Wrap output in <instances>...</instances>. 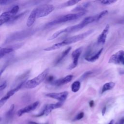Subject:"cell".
Wrapping results in <instances>:
<instances>
[{
  "instance_id": "13",
  "label": "cell",
  "mask_w": 124,
  "mask_h": 124,
  "mask_svg": "<svg viewBox=\"0 0 124 124\" xmlns=\"http://www.w3.org/2000/svg\"><path fill=\"white\" fill-rule=\"evenodd\" d=\"M39 103V102L38 101H36V102L25 107V108L20 109L17 112V115L18 116H21L26 113H28L30 111H31L34 110L38 106Z\"/></svg>"
},
{
  "instance_id": "26",
  "label": "cell",
  "mask_w": 124,
  "mask_h": 124,
  "mask_svg": "<svg viewBox=\"0 0 124 124\" xmlns=\"http://www.w3.org/2000/svg\"><path fill=\"white\" fill-rule=\"evenodd\" d=\"M84 112H80L79 113H78L75 118L74 119V121H76V120H80L81 119L83 116H84Z\"/></svg>"
},
{
  "instance_id": "19",
  "label": "cell",
  "mask_w": 124,
  "mask_h": 124,
  "mask_svg": "<svg viewBox=\"0 0 124 124\" xmlns=\"http://www.w3.org/2000/svg\"><path fill=\"white\" fill-rule=\"evenodd\" d=\"M115 85V83L113 82H109L105 83L102 88L101 90V93H103L104 92L111 90L112 88H114V87Z\"/></svg>"
},
{
  "instance_id": "35",
  "label": "cell",
  "mask_w": 124,
  "mask_h": 124,
  "mask_svg": "<svg viewBox=\"0 0 124 124\" xmlns=\"http://www.w3.org/2000/svg\"><path fill=\"white\" fill-rule=\"evenodd\" d=\"M29 124H38V123L34 122H29Z\"/></svg>"
},
{
  "instance_id": "28",
  "label": "cell",
  "mask_w": 124,
  "mask_h": 124,
  "mask_svg": "<svg viewBox=\"0 0 124 124\" xmlns=\"http://www.w3.org/2000/svg\"><path fill=\"white\" fill-rule=\"evenodd\" d=\"M13 2H14V1L13 0H0V5H6V4H8L10 3H12Z\"/></svg>"
},
{
  "instance_id": "27",
  "label": "cell",
  "mask_w": 124,
  "mask_h": 124,
  "mask_svg": "<svg viewBox=\"0 0 124 124\" xmlns=\"http://www.w3.org/2000/svg\"><path fill=\"white\" fill-rule=\"evenodd\" d=\"M7 86V82L6 81H3V82L2 83H1L0 85V91L1 92L3 90H4Z\"/></svg>"
},
{
  "instance_id": "24",
  "label": "cell",
  "mask_w": 124,
  "mask_h": 124,
  "mask_svg": "<svg viewBox=\"0 0 124 124\" xmlns=\"http://www.w3.org/2000/svg\"><path fill=\"white\" fill-rule=\"evenodd\" d=\"M80 1L79 0H68L63 3L62 4L61 7H65L68 6H73L76 4L78 3Z\"/></svg>"
},
{
  "instance_id": "16",
  "label": "cell",
  "mask_w": 124,
  "mask_h": 124,
  "mask_svg": "<svg viewBox=\"0 0 124 124\" xmlns=\"http://www.w3.org/2000/svg\"><path fill=\"white\" fill-rule=\"evenodd\" d=\"M37 19L36 16V13L35 12V10L34 9L32 10L31 12L30 16H29L27 22H26V25L28 27H31V26L33 23H34L35 20Z\"/></svg>"
},
{
  "instance_id": "30",
  "label": "cell",
  "mask_w": 124,
  "mask_h": 124,
  "mask_svg": "<svg viewBox=\"0 0 124 124\" xmlns=\"http://www.w3.org/2000/svg\"><path fill=\"white\" fill-rule=\"evenodd\" d=\"M115 124H124V118H121L118 122L116 123Z\"/></svg>"
},
{
  "instance_id": "21",
  "label": "cell",
  "mask_w": 124,
  "mask_h": 124,
  "mask_svg": "<svg viewBox=\"0 0 124 124\" xmlns=\"http://www.w3.org/2000/svg\"><path fill=\"white\" fill-rule=\"evenodd\" d=\"M71 47H69L66 49H65L64 51H63V52L61 54V56L58 58V59L56 61L55 64H57L59 63V62H60L63 59V58L68 54V53L69 52V51L71 50Z\"/></svg>"
},
{
  "instance_id": "15",
  "label": "cell",
  "mask_w": 124,
  "mask_h": 124,
  "mask_svg": "<svg viewBox=\"0 0 124 124\" xmlns=\"http://www.w3.org/2000/svg\"><path fill=\"white\" fill-rule=\"evenodd\" d=\"M73 75H67L62 78H60L57 80L54 81L53 82V84L57 86L64 85L71 81L73 78Z\"/></svg>"
},
{
  "instance_id": "17",
  "label": "cell",
  "mask_w": 124,
  "mask_h": 124,
  "mask_svg": "<svg viewBox=\"0 0 124 124\" xmlns=\"http://www.w3.org/2000/svg\"><path fill=\"white\" fill-rule=\"evenodd\" d=\"M90 2H85L82 3L81 4L78 5L75 8L72 9L71 11L72 12H81L82 11H85V9L89 6Z\"/></svg>"
},
{
  "instance_id": "18",
  "label": "cell",
  "mask_w": 124,
  "mask_h": 124,
  "mask_svg": "<svg viewBox=\"0 0 124 124\" xmlns=\"http://www.w3.org/2000/svg\"><path fill=\"white\" fill-rule=\"evenodd\" d=\"M103 48H101L97 53H96L94 55H93V56H87L86 57H85V59L89 62H95L99 58V57L101 55V53L103 51Z\"/></svg>"
},
{
  "instance_id": "4",
  "label": "cell",
  "mask_w": 124,
  "mask_h": 124,
  "mask_svg": "<svg viewBox=\"0 0 124 124\" xmlns=\"http://www.w3.org/2000/svg\"><path fill=\"white\" fill-rule=\"evenodd\" d=\"M55 9L54 6L51 4H43L34 8L36 13V18L46 16L51 13Z\"/></svg>"
},
{
  "instance_id": "22",
  "label": "cell",
  "mask_w": 124,
  "mask_h": 124,
  "mask_svg": "<svg viewBox=\"0 0 124 124\" xmlns=\"http://www.w3.org/2000/svg\"><path fill=\"white\" fill-rule=\"evenodd\" d=\"M14 108H15V106L14 104H12L10 108L9 109V110L7 111V112L5 114V117L7 120H8V121H9L10 120H11L13 116V114H14Z\"/></svg>"
},
{
  "instance_id": "31",
  "label": "cell",
  "mask_w": 124,
  "mask_h": 124,
  "mask_svg": "<svg viewBox=\"0 0 124 124\" xmlns=\"http://www.w3.org/2000/svg\"><path fill=\"white\" fill-rule=\"evenodd\" d=\"M54 79V77L53 76H50L48 78H47V81L48 82H50V81H52Z\"/></svg>"
},
{
  "instance_id": "10",
  "label": "cell",
  "mask_w": 124,
  "mask_h": 124,
  "mask_svg": "<svg viewBox=\"0 0 124 124\" xmlns=\"http://www.w3.org/2000/svg\"><path fill=\"white\" fill-rule=\"evenodd\" d=\"M25 82L26 81L21 83L20 84H18L17 85H16V87L11 89L10 91H9L4 96L1 98L0 100V107H1L4 104L5 102L7 101V100L9 99L11 96L13 95L16 92H17L18 90H19V89L22 87V86L24 85Z\"/></svg>"
},
{
  "instance_id": "5",
  "label": "cell",
  "mask_w": 124,
  "mask_h": 124,
  "mask_svg": "<svg viewBox=\"0 0 124 124\" xmlns=\"http://www.w3.org/2000/svg\"><path fill=\"white\" fill-rule=\"evenodd\" d=\"M19 7L18 5L14 6L10 10L3 12L0 16V25L7 22H9L16 14L17 13Z\"/></svg>"
},
{
  "instance_id": "6",
  "label": "cell",
  "mask_w": 124,
  "mask_h": 124,
  "mask_svg": "<svg viewBox=\"0 0 124 124\" xmlns=\"http://www.w3.org/2000/svg\"><path fill=\"white\" fill-rule=\"evenodd\" d=\"M93 31V30H89V31H86L85 32H84V33H82L77 35H75V36L70 37L69 38H68L67 39H65L64 40L62 41V42H61V45H62V46H64L68 45L78 42V41L83 39L84 38L87 37V36H88Z\"/></svg>"
},
{
  "instance_id": "20",
  "label": "cell",
  "mask_w": 124,
  "mask_h": 124,
  "mask_svg": "<svg viewBox=\"0 0 124 124\" xmlns=\"http://www.w3.org/2000/svg\"><path fill=\"white\" fill-rule=\"evenodd\" d=\"M14 49L11 47H0V58H2L5 55L13 52Z\"/></svg>"
},
{
  "instance_id": "33",
  "label": "cell",
  "mask_w": 124,
  "mask_h": 124,
  "mask_svg": "<svg viewBox=\"0 0 124 124\" xmlns=\"http://www.w3.org/2000/svg\"><path fill=\"white\" fill-rule=\"evenodd\" d=\"M94 105V102L93 100H91L89 102V106H90V107H93V106Z\"/></svg>"
},
{
  "instance_id": "25",
  "label": "cell",
  "mask_w": 124,
  "mask_h": 124,
  "mask_svg": "<svg viewBox=\"0 0 124 124\" xmlns=\"http://www.w3.org/2000/svg\"><path fill=\"white\" fill-rule=\"evenodd\" d=\"M117 0H101L100 2L104 5H109L111 4H112L113 3H115Z\"/></svg>"
},
{
  "instance_id": "11",
  "label": "cell",
  "mask_w": 124,
  "mask_h": 124,
  "mask_svg": "<svg viewBox=\"0 0 124 124\" xmlns=\"http://www.w3.org/2000/svg\"><path fill=\"white\" fill-rule=\"evenodd\" d=\"M82 48L81 47H79L75 49L72 53V58L73 62L72 64L69 66L68 69L72 70L75 68L78 63V61L79 58V56L82 52Z\"/></svg>"
},
{
  "instance_id": "29",
  "label": "cell",
  "mask_w": 124,
  "mask_h": 124,
  "mask_svg": "<svg viewBox=\"0 0 124 124\" xmlns=\"http://www.w3.org/2000/svg\"><path fill=\"white\" fill-rule=\"evenodd\" d=\"M93 71H88V72H86L85 73H84V74L82 75V77H81V78H86V77H88L90 75L93 74Z\"/></svg>"
},
{
  "instance_id": "1",
  "label": "cell",
  "mask_w": 124,
  "mask_h": 124,
  "mask_svg": "<svg viewBox=\"0 0 124 124\" xmlns=\"http://www.w3.org/2000/svg\"><path fill=\"white\" fill-rule=\"evenodd\" d=\"M85 13H86V11H82L81 12H78L77 13L69 14L66 15H64L57 19L53 20V21H51L48 22V23H47L46 26L48 27H50L58 24L74 20L80 18L84 14H85Z\"/></svg>"
},
{
  "instance_id": "36",
  "label": "cell",
  "mask_w": 124,
  "mask_h": 124,
  "mask_svg": "<svg viewBox=\"0 0 124 124\" xmlns=\"http://www.w3.org/2000/svg\"><path fill=\"white\" fill-rule=\"evenodd\" d=\"M114 122V121L113 120H111V121L109 122V123L108 124H113Z\"/></svg>"
},
{
  "instance_id": "8",
  "label": "cell",
  "mask_w": 124,
  "mask_h": 124,
  "mask_svg": "<svg viewBox=\"0 0 124 124\" xmlns=\"http://www.w3.org/2000/svg\"><path fill=\"white\" fill-rule=\"evenodd\" d=\"M108 63L114 64H122L124 65V51L119 50L113 54L108 60Z\"/></svg>"
},
{
  "instance_id": "32",
  "label": "cell",
  "mask_w": 124,
  "mask_h": 124,
  "mask_svg": "<svg viewBox=\"0 0 124 124\" xmlns=\"http://www.w3.org/2000/svg\"><path fill=\"white\" fill-rule=\"evenodd\" d=\"M106 109H107V108H106V106L104 107L103 108L102 110V114L103 115H104L105 114V112H106Z\"/></svg>"
},
{
  "instance_id": "3",
  "label": "cell",
  "mask_w": 124,
  "mask_h": 124,
  "mask_svg": "<svg viewBox=\"0 0 124 124\" xmlns=\"http://www.w3.org/2000/svg\"><path fill=\"white\" fill-rule=\"evenodd\" d=\"M48 73V69L47 68L33 78L26 81L24 85V87L27 89H32L36 87L45 80Z\"/></svg>"
},
{
  "instance_id": "34",
  "label": "cell",
  "mask_w": 124,
  "mask_h": 124,
  "mask_svg": "<svg viewBox=\"0 0 124 124\" xmlns=\"http://www.w3.org/2000/svg\"><path fill=\"white\" fill-rule=\"evenodd\" d=\"M119 73L120 75H124V69H120L119 71Z\"/></svg>"
},
{
  "instance_id": "23",
  "label": "cell",
  "mask_w": 124,
  "mask_h": 124,
  "mask_svg": "<svg viewBox=\"0 0 124 124\" xmlns=\"http://www.w3.org/2000/svg\"><path fill=\"white\" fill-rule=\"evenodd\" d=\"M80 88V83L78 81H75L71 85V90L74 93H76L79 91Z\"/></svg>"
},
{
  "instance_id": "7",
  "label": "cell",
  "mask_w": 124,
  "mask_h": 124,
  "mask_svg": "<svg viewBox=\"0 0 124 124\" xmlns=\"http://www.w3.org/2000/svg\"><path fill=\"white\" fill-rule=\"evenodd\" d=\"M33 31L31 30H28V31H18L17 32H16L14 34H12L10 35L7 39L6 41V43H7L8 42H10L11 41L19 40L21 38H24L29 35H30Z\"/></svg>"
},
{
  "instance_id": "2",
  "label": "cell",
  "mask_w": 124,
  "mask_h": 124,
  "mask_svg": "<svg viewBox=\"0 0 124 124\" xmlns=\"http://www.w3.org/2000/svg\"><path fill=\"white\" fill-rule=\"evenodd\" d=\"M88 24L84 20H83L81 22L78 23V24L72 26L70 27H68L66 28L63 29L62 30L58 31L54 33H53L51 36H50L48 39L47 40H52L56 38H57L58 36H59L60 35L62 34L63 33H69V32H72L74 31H78L82 28H83L85 26L87 25Z\"/></svg>"
},
{
  "instance_id": "9",
  "label": "cell",
  "mask_w": 124,
  "mask_h": 124,
  "mask_svg": "<svg viewBox=\"0 0 124 124\" xmlns=\"http://www.w3.org/2000/svg\"><path fill=\"white\" fill-rule=\"evenodd\" d=\"M62 102H59L55 104H50L46 105L42 111L38 115H36V116L40 117L43 115H48L53 109L60 108L63 105Z\"/></svg>"
},
{
  "instance_id": "12",
  "label": "cell",
  "mask_w": 124,
  "mask_h": 124,
  "mask_svg": "<svg viewBox=\"0 0 124 124\" xmlns=\"http://www.w3.org/2000/svg\"><path fill=\"white\" fill-rule=\"evenodd\" d=\"M68 95V93L67 91H64L59 93H48L46 94V96L51 98L55 99L59 101V102H63L67 98Z\"/></svg>"
},
{
  "instance_id": "14",
  "label": "cell",
  "mask_w": 124,
  "mask_h": 124,
  "mask_svg": "<svg viewBox=\"0 0 124 124\" xmlns=\"http://www.w3.org/2000/svg\"><path fill=\"white\" fill-rule=\"evenodd\" d=\"M109 30V25H107L105 28L103 30L102 32L99 35L97 38V43L100 44H104L106 40L107 35L108 33Z\"/></svg>"
}]
</instances>
